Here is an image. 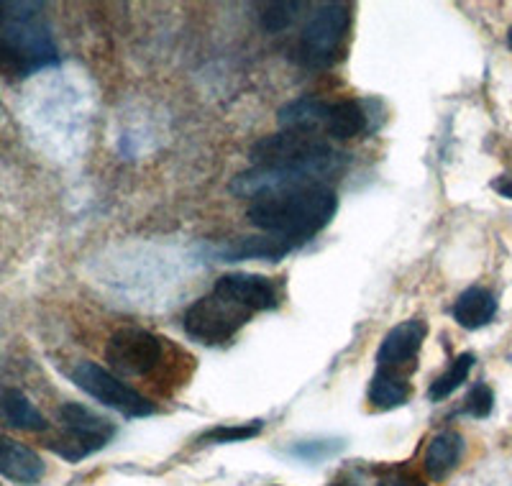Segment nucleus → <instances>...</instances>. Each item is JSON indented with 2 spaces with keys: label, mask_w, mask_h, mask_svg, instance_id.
Here are the masks:
<instances>
[{
  "label": "nucleus",
  "mask_w": 512,
  "mask_h": 486,
  "mask_svg": "<svg viewBox=\"0 0 512 486\" xmlns=\"http://www.w3.org/2000/svg\"><path fill=\"white\" fill-rule=\"evenodd\" d=\"M338 210V197L326 182L274 192L254 200L249 208V223L272 236L305 243L328 226Z\"/></svg>",
  "instance_id": "nucleus-1"
},
{
  "label": "nucleus",
  "mask_w": 512,
  "mask_h": 486,
  "mask_svg": "<svg viewBox=\"0 0 512 486\" xmlns=\"http://www.w3.org/2000/svg\"><path fill=\"white\" fill-rule=\"evenodd\" d=\"M41 3H11V18L0 31V70L13 77H29L59 62L47 24L41 21Z\"/></svg>",
  "instance_id": "nucleus-2"
},
{
  "label": "nucleus",
  "mask_w": 512,
  "mask_h": 486,
  "mask_svg": "<svg viewBox=\"0 0 512 486\" xmlns=\"http://www.w3.org/2000/svg\"><path fill=\"white\" fill-rule=\"evenodd\" d=\"M249 159L256 167L305 169L318 180L338 172L346 162L344 154L328 146L326 141L315 139L313 134H297V131L264 136L249 149Z\"/></svg>",
  "instance_id": "nucleus-3"
},
{
  "label": "nucleus",
  "mask_w": 512,
  "mask_h": 486,
  "mask_svg": "<svg viewBox=\"0 0 512 486\" xmlns=\"http://www.w3.org/2000/svg\"><path fill=\"white\" fill-rule=\"evenodd\" d=\"M351 31V8L346 3H326L310 16L300 34L297 54L305 67L326 70L341 59Z\"/></svg>",
  "instance_id": "nucleus-4"
},
{
  "label": "nucleus",
  "mask_w": 512,
  "mask_h": 486,
  "mask_svg": "<svg viewBox=\"0 0 512 486\" xmlns=\"http://www.w3.org/2000/svg\"><path fill=\"white\" fill-rule=\"evenodd\" d=\"M251 310L244 305L233 302L231 297L221 295V292H210V295L200 297L195 305L185 313V330L187 336L195 338L200 343L216 346V343L231 341L241 328L251 320Z\"/></svg>",
  "instance_id": "nucleus-5"
},
{
  "label": "nucleus",
  "mask_w": 512,
  "mask_h": 486,
  "mask_svg": "<svg viewBox=\"0 0 512 486\" xmlns=\"http://www.w3.org/2000/svg\"><path fill=\"white\" fill-rule=\"evenodd\" d=\"M59 420H62L67 435L54 440L52 451L67 461H80V458L100 451L103 446H108V440L116 433V428L108 420L95 415L88 407L77 405V402H67V405L59 407Z\"/></svg>",
  "instance_id": "nucleus-6"
},
{
  "label": "nucleus",
  "mask_w": 512,
  "mask_h": 486,
  "mask_svg": "<svg viewBox=\"0 0 512 486\" xmlns=\"http://www.w3.org/2000/svg\"><path fill=\"white\" fill-rule=\"evenodd\" d=\"M72 382L82 392H88L90 397L103 402L105 407H111V410L121 412L126 417H146L154 412V405L146 400L144 394L123 384L121 379L113 377L111 371H105L103 366L93 364V361H80L72 369Z\"/></svg>",
  "instance_id": "nucleus-7"
},
{
  "label": "nucleus",
  "mask_w": 512,
  "mask_h": 486,
  "mask_svg": "<svg viewBox=\"0 0 512 486\" xmlns=\"http://www.w3.org/2000/svg\"><path fill=\"white\" fill-rule=\"evenodd\" d=\"M162 359V343L149 330L121 328L108 338L105 346V361L118 374L126 377H141L152 371Z\"/></svg>",
  "instance_id": "nucleus-8"
},
{
  "label": "nucleus",
  "mask_w": 512,
  "mask_h": 486,
  "mask_svg": "<svg viewBox=\"0 0 512 486\" xmlns=\"http://www.w3.org/2000/svg\"><path fill=\"white\" fill-rule=\"evenodd\" d=\"M425 336H428V325L418 318L395 325L379 346L377 369L395 371V374L408 377V371L415 369V356L423 348Z\"/></svg>",
  "instance_id": "nucleus-9"
},
{
  "label": "nucleus",
  "mask_w": 512,
  "mask_h": 486,
  "mask_svg": "<svg viewBox=\"0 0 512 486\" xmlns=\"http://www.w3.org/2000/svg\"><path fill=\"white\" fill-rule=\"evenodd\" d=\"M216 292L231 297L233 302L244 305L251 313H262L277 307V290L262 274H223L216 282Z\"/></svg>",
  "instance_id": "nucleus-10"
},
{
  "label": "nucleus",
  "mask_w": 512,
  "mask_h": 486,
  "mask_svg": "<svg viewBox=\"0 0 512 486\" xmlns=\"http://www.w3.org/2000/svg\"><path fill=\"white\" fill-rule=\"evenodd\" d=\"M0 474L16 484L29 486L47 474V466L39 453L31 451L29 446L8 438V435H0Z\"/></svg>",
  "instance_id": "nucleus-11"
},
{
  "label": "nucleus",
  "mask_w": 512,
  "mask_h": 486,
  "mask_svg": "<svg viewBox=\"0 0 512 486\" xmlns=\"http://www.w3.org/2000/svg\"><path fill=\"white\" fill-rule=\"evenodd\" d=\"M333 105L323 103L318 98H297L282 105L277 113L282 131H297V134H315L323 123L328 126Z\"/></svg>",
  "instance_id": "nucleus-12"
},
{
  "label": "nucleus",
  "mask_w": 512,
  "mask_h": 486,
  "mask_svg": "<svg viewBox=\"0 0 512 486\" xmlns=\"http://www.w3.org/2000/svg\"><path fill=\"white\" fill-rule=\"evenodd\" d=\"M303 243L290 241L282 236H256L244 238V241L233 243V246H223L218 249L221 261H244V259H267V261H280L290 251H295Z\"/></svg>",
  "instance_id": "nucleus-13"
},
{
  "label": "nucleus",
  "mask_w": 512,
  "mask_h": 486,
  "mask_svg": "<svg viewBox=\"0 0 512 486\" xmlns=\"http://www.w3.org/2000/svg\"><path fill=\"white\" fill-rule=\"evenodd\" d=\"M497 300L489 290L482 287H469L461 292L454 302V320L466 330L484 328L489 320L495 318Z\"/></svg>",
  "instance_id": "nucleus-14"
},
{
  "label": "nucleus",
  "mask_w": 512,
  "mask_h": 486,
  "mask_svg": "<svg viewBox=\"0 0 512 486\" xmlns=\"http://www.w3.org/2000/svg\"><path fill=\"white\" fill-rule=\"evenodd\" d=\"M0 417L16 430L41 433V430L49 428L47 417L41 415L34 407V402L24 392H18V389H3L0 392Z\"/></svg>",
  "instance_id": "nucleus-15"
},
{
  "label": "nucleus",
  "mask_w": 512,
  "mask_h": 486,
  "mask_svg": "<svg viewBox=\"0 0 512 486\" xmlns=\"http://www.w3.org/2000/svg\"><path fill=\"white\" fill-rule=\"evenodd\" d=\"M461 453H464V438L459 433H441L425 448V471L431 479H446L456 469Z\"/></svg>",
  "instance_id": "nucleus-16"
},
{
  "label": "nucleus",
  "mask_w": 512,
  "mask_h": 486,
  "mask_svg": "<svg viewBox=\"0 0 512 486\" xmlns=\"http://www.w3.org/2000/svg\"><path fill=\"white\" fill-rule=\"evenodd\" d=\"M410 397V384L405 374H395V371H382L372 377L369 384V400L379 410H395V407L405 405Z\"/></svg>",
  "instance_id": "nucleus-17"
},
{
  "label": "nucleus",
  "mask_w": 512,
  "mask_h": 486,
  "mask_svg": "<svg viewBox=\"0 0 512 486\" xmlns=\"http://www.w3.org/2000/svg\"><path fill=\"white\" fill-rule=\"evenodd\" d=\"M328 136L338 141H349L354 136L364 134L367 128V116L361 110L359 103L354 100H341L331 108V118H328Z\"/></svg>",
  "instance_id": "nucleus-18"
},
{
  "label": "nucleus",
  "mask_w": 512,
  "mask_h": 486,
  "mask_svg": "<svg viewBox=\"0 0 512 486\" xmlns=\"http://www.w3.org/2000/svg\"><path fill=\"white\" fill-rule=\"evenodd\" d=\"M472 366H474L472 353H461V356H456V359L451 361V366H448L441 377L431 384V389H428V400L441 402V400H446L448 394H454L456 389L466 382V377H469Z\"/></svg>",
  "instance_id": "nucleus-19"
},
{
  "label": "nucleus",
  "mask_w": 512,
  "mask_h": 486,
  "mask_svg": "<svg viewBox=\"0 0 512 486\" xmlns=\"http://www.w3.org/2000/svg\"><path fill=\"white\" fill-rule=\"evenodd\" d=\"M297 11H300V3H272L262 13V29L269 34H280L295 21Z\"/></svg>",
  "instance_id": "nucleus-20"
},
{
  "label": "nucleus",
  "mask_w": 512,
  "mask_h": 486,
  "mask_svg": "<svg viewBox=\"0 0 512 486\" xmlns=\"http://www.w3.org/2000/svg\"><path fill=\"white\" fill-rule=\"evenodd\" d=\"M259 430H262V423L236 425V428H228V425H223V428L210 430V433L205 435L203 440H213V443H236V440L254 438V435L259 433Z\"/></svg>",
  "instance_id": "nucleus-21"
},
{
  "label": "nucleus",
  "mask_w": 512,
  "mask_h": 486,
  "mask_svg": "<svg viewBox=\"0 0 512 486\" xmlns=\"http://www.w3.org/2000/svg\"><path fill=\"white\" fill-rule=\"evenodd\" d=\"M492 407H495V394H492L487 384H477L472 394L466 397V412L472 417H487Z\"/></svg>",
  "instance_id": "nucleus-22"
},
{
  "label": "nucleus",
  "mask_w": 512,
  "mask_h": 486,
  "mask_svg": "<svg viewBox=\"0 0 512 486\" xmlns=\"http://www.w3.org/2000/svg\"><path fill=\"white\" fill-rule=\"evenodd\" d=\"M382 486H425L423 481L415 479V476H405V474H395L392 479L384 481Z\"/></svg>",
  "instance_id": "nucleus-23"
},
{
  "label": "nucleus",
  "mask_w": 512,
  "mask_h": 486,
  "mask_svg": "<svg viewBox=\"0 0 512 486\" xmlns=\"http://www.w3.org/2000/svg\"><path fill=\"white\" fill-rule=\"evenodd\" d=\"M492 187H495L502 197L512 200V177H497V180L492 182Z\"/></svg>",
  "instance_id": "nucleus-24"
},
{
  "label": "nucleus",
  "mask_w": 512,
  "mask_h": 486,
  "mask_svg": "<svg viewBox=\"0 0 512 486\" xmlns=\"http://www.w3.org/2000/svg\"><path fill=\"white\" fill-rule=\"evenodd\" d=\"M8 18H11V3H0V31L6 29Z\"/></svg>",
  "instance_id": "nucleus-25"
},
{
  "label": "nucleus",
  "mask_w": 512,
  "mask_h": 486,
  "mask_svg": "<svg viewBox=\"0 0 512 486\" xmlns=\"http://www.w3.org/2000/svg\"><path fill=\"white\" fill-rule=\"evenodd\" d=\"M507 44H510V49H512V29H510V34H507Z\"/></svg>",
  "instance_id": "nucleus-26"
}]
</instances>
